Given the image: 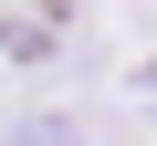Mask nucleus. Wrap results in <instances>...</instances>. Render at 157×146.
Masks as SVG:
<instances>
[{
  "label": "nucleus",
  "instance_id": "nucleus-2",
  "mask_svg": "<svg viewBox=\"0 0 157 146\" xmlns=\"http://www.w3.org/2000/svg\"><path fill=\"white\" fill-rule=\"evenodd\" d=\"M21 146H73V125H63V115H32V125H21Z\"/></svg>",
  "mask_w": 157,
  "mask_h": 146
},
{
  "label": "nucleus",
  "instance_id": "nucleus-1",
  "mask_svg": "<svg viewBox=\"0 0 157 146\" xmlns=\"http://www.w3.org/2000/svg\"><path fill=\"white\" fill-rule=\"evenodd\" d=\"M52 21H63V11H21V21H0V52H11V63H42Z\"/></svg>",
  "mask_w": 157,
  "mask_h": 146
}]
</instances>
